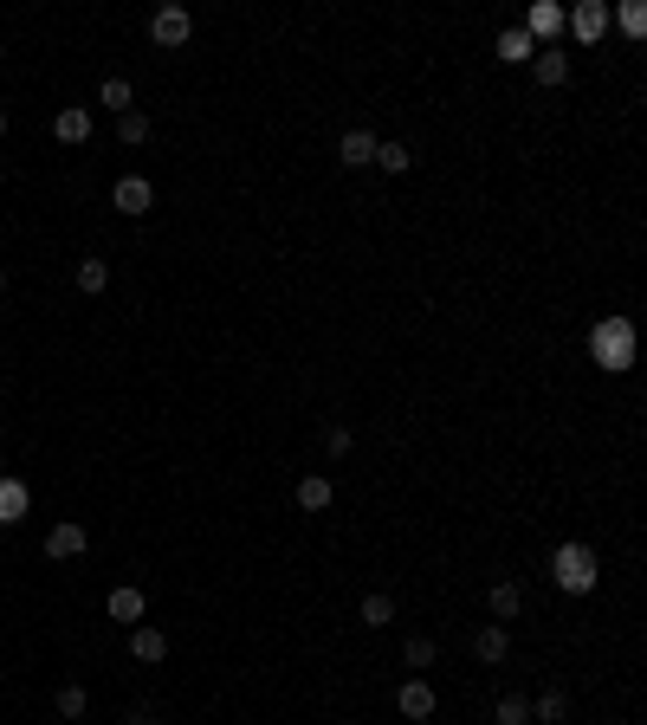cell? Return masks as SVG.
<instances>
[{
	"instance_id": "cell-1",
	"label": "cell",
	"mask_w": 647,
	"mask_h": 725,
	"mask_svg": "<svg viewBox=\"0 0 647 725\" xmlns=\"http://www.w3.org/2000/svg\"><path fill=\"white\" fill-rule=\"evenodd\" d=\"M589 357L609 369V376L635 369V324H628V318H602L596 331H589Z\"/></svg>"
},
{
	"instance_id": "cell-2",
	"label": "cell",
	"mask_w": 647,
	"mask_h": 725,
	"mask_svg": "<svg viewBox=\"0 0 647 725\" xmlns=\"http://www.w3.org/2000/svg\"><path fill=\"white\" fill-rule=\"evenodd\" d=\"M550 577H557V590L589 596V590H596V577H602V564H596L589 544H557V551H550Z\"/></svg>"
},
{
	"instance_id": "cell-3",
	"label": "cell",
	"mask_w": 647,
	"mask_h": 725,
	"mask_svg": "<svg viewBox=\"0 0 647 725\" xmlns=\"http://www.w3.org/2000/svg\"><path fill=\"white\" fill-rule=\"evenodd\" d=\"M563 26H570L583 46H596V39L609 33V0H583V7H570V13H563Z\"/></svg>"
},
{
	"instance_id": "cell-4",
	"label": "cell",
	"mask_w": 647,
	"mask_h": 725,
	"mask_svg": "<svg viewBox=\"0 0 647 725\" xmlns=\"http://www.w3.org/2000/svg\"><path fill=\"white\" fill-rule=\"evenodd\" d=\"M188 33H195L188 7H156V20H149V39H156V46H188Z\"/></svg>"
},
{
	"instance_id": "cell-5",
	"label": "cell",
	"mask_w": 647,
	"mask_h": 725,
	"mask_svg": "<svg viewBox=\"0 0 647 725\" xmlns=\"http://www.w3.org/2000/svg\"><path fill=\"white\" fill-rule=\"evenodd\" d=\"M110 201H117V214H149L156 208V188H149L143 175H123V182L110 188Z\"/></svg>"
},
{
	"instance_id": "cell-6",
	"label": "cell",
	"mask_w": 647,
	"mask_h": 725,
	"mask_svg": "<svg viewBox=\"0 0 647 725\" xmlns=\"http://www.w3.org/2000/svg\"><path fill=\"white\" fill-rule=\"evenodd\" d=\"M85 544H91V531H85V525H72V518L46 531V557H52V564H65V557H78Z\"/></svg>"
},
{
	"instance_id": "cell-7",
	"label": "cell",
	"mask_w": 647,
	"mask_h": 725,
	"mask_svg": "<svg viewBox=\"0 0 647 725\" xmlns=\"http://www.w3.org/2000/svg\"><path fill=\"white\" fill-rule=\"evenodd\" d=\"M505 648H512V628H505V622H486V628L473 635V654H479L486 667H499V661H505Z\"/></svg>"
},
{
	"instance_id": "cell-8",
	"label": "cell",
	"mask_w": 647,
	"mask_h": 725,
	"mask_svg": "<svg viewBox=\"0 0 647 725\" xmlns=\"http://www.w3.org/2000/svg\"><path fill=\"white\" fill-rule=\"evenodd\" d=\"M130 654H136L143 667H156L162 654H169V635H162V628H149V622H136V628H130Z\"/></svg>"
},
{
	"instance_id": "cell-9",
	"label": "cell",
	"mask_w": 647,
	"mask_h": 725,
	"mask_svg": "<svg viewBox=\"0 0 647 725\" xmlns=\"http://www.w3.org/2000/svg\"><path fill=\"white\" fill-rule=\"evenodd\" d=\"M395 706H402V713L408 719H434V687H428V680H402V693H395Z\"/></svg>"
},
{
	"instance_id": "cell-10",
	"label": "cell",
	"mask_w": 647,
	"mask_h": 725,
	"mask_svg": "<svg viewBox=\"0 0 647 725\" xmlns=\"http://www.w3.org/2000/svg\"><path fill=\"white\" fill-rule=\"evenodd\" d=\"M531 72H538V85H563V78H570V52L538 46V52H531Z\"/></svg>"
},
{
	"instance_id": "cell-11",
	"label": "cell",
	"mask_w": 647,
	"mask_h": 725,
	"mask_svg": "<svg viewBox=\"0 0 647 725\" xmlns=\"http://www.w3.org/2000/svg\"><path fill=\"white\" fill-rule=\"evenodd\" d=\"M52 136H59V143H85L91 136V111L85 104H65V111L52 117Z\"/></svg>"
},
{
	"instance_id": "cell-12",
	"label": "cell",
	"mask_w": 647,
	"mask_h": 725,
	"mask_svg": "<svg viewBox=\"0 0 647 725\" xmlns=\"http://www.w3.org/2000/svg\"><path fill=\"white\" fill-rule=\"evenodd\" d=\"M525 33L531 39H557L563 33V7H557V0H538V7L525 13Z\"/></svg>"
},
{
	"instance_id": "cell-13",
	"label": "cell",
	"mask_w": 647,
	"mask_h": 725,
	"mask_svg": "<svg viewBox=\"0 0 647 725\" xmlns=\"http://www.w3.org/2000/svg\"><path fill=\"white\" fill-rule=\"evenodd\" d=\"M531 52H538V39H531L525 26H505V33H499V59H505V65H525Z\"/></svg>"
},
{
	"instance_id": "cell-14",
	"label": "cell",
	"mask_w": 647,
	"mask_h": 725,
	"mask_svg": "<svg viewBox=\"0 0 647 725\" xmlns=\"http://www.w3.org/2000/svg\"><path fill=\"white\" fill-rule=\"evenodd\" d=\"M20 518H26V486L0 473V525H20Z\"/></svg>"
},
{
	"instance_id": "cell-15",
	"label": "cell",
	"mask_w": 647,
	"mask_h": 725,
	"mask_svg": "<svg viewBox=\"0 0 647 725\" xmlns=\"http://www.w3.org/2000/svg\"><path fill=\"white\" fill-rule=\"evenodd\" d=\"M298 505H305V512H324L330 505V480L324 473H305V480H298Z\"/></svg>"
},
{
	"instance_id": "cell-16",
	"label": "cell",
	"mask_w": 647,
	"mask_h": 725,
	"mask_svg": "<svg viewBox=\"0 0 647 725\" xmlns=\"http://www.w3.org/2000/svg\"><path fill=\"white\" fill-rule=\"evenodd\" d=\"M343 162H350V169L376 162V136H369V130H350V136H343Z\"/></svg>"
},
{
	"instance_id": "cell-17",
	"label": "cell",
	"mask_w": 647,
	"mask_h": 725,
	"mask_svg": "<svg viewBox=\"0 0 647 725\" xmlns=\"http://www.w3.org/2000/svg\"><path fill=\"white\" fill-rule=\"evenodd\" d=\"M110 615H117V622H143V590H110Z\"/></svg>"
},
{
	"instance_id": "cell-18",
	"label": "cell",
	"mask_w": 647,
	"mask_h": 725,
	"mask_svg": "<svg viewBox=\"0 0 647 725\" xmlns=\"http://www.w3.org/2000/svg\"><path fill=\"white\" fill-rule=\"evenodd\" d=\"M518 609H525V596H518V583H492V615H499V622H512Z\"/></svg>"
},
{
	"instance_id": "cell-19",
	"label": "cell",
	"mask_w": 647,
	"mask_h": 725,
	"mask_svg": "<svg viewBox=\"0 0 647 725\" xmlns=\"http://www.w3.org/2000/svg\"><path fill=\"white\" fill-rule=\"evenodd\" d=\"M395 622V596H363V628H389Z\"/></svg>"
},
{
	"instance_id": "cell-20",
	"label": "cell",
	"mask_w": 647,
	"mask_h": 725,
	"mask_svg": "<svg viewBox=\"0 0 647 725\" xmlns=\"http://www.w3.org/2000/svg\"><path fill=\"white\" fill-rule=\"evenodd\" d=\"M104 285H110L104 259H78V292H104Z\"/></svg>"
},
{
	"instance_id": "cell-21",
	"label": "cell",
	"mask_w": 647,
	"mask_h": 725,
	"mask_svg": "<svg viewBox=\"0 0 647 725\" xmlns=\"http://www.w3.org/2000/svg\"><path fill=\"white\" fill-rule=\"evenodd\" d=\"M402 661L415 667V674H421V667H434V641H428V635H408V641H402Z\"/></svg>"
},
{
	"instance_id": "cell-22",
	"label": "cell",
	"mask_w": 647,
	"mask_h": 725,
	"mask_svg": "<svg viewBox=\"0 0 647 725\" xmlns=\"http://www.w3.org/2000/svg\"><path fill=\"white\" fill-rule=\"evenodd\" d=\"M615 20H622V33H628V39H641V33H647V7H641V0H622V7H615Z\"/></svg>"
},
{
	"instance_id": "cell-23",
	"label": "cell",
	"mask_w": 647,
	"mask_h": 725,
	"mask_svg": "<svg viewBox=\"0 0 647 725\" xmlns=\"http://www.w3.org/2000/svg\"><path fill=\"white\" fill-rule=\"evenodd\" d=\"M52 706H59V719H85V687H59Z\"/></svg>"
},
{
	"instance_id": "cell-24",
	"label": "cell",
	"mask_w": 647,
	"mask_h": 725,
	"mask_svg": "<svg viewBox=\"0 0 647 725\" xmlns=\"http://www.w3.org/2000/svg\"><path fill=\"white\" fill-rule=\"evenodd\" d=\"M408 162H415V156H408V149H402V143H376V169H389V175H402V169H408Z\"/></svg>"
},
{
	"instance_id": "cell-25",
	"label": "cell",
	"mask_w": 647,
	"mask_h": 725,
	"mask_svg": "<svg viewBox=\"0 0 647 725\" xmlns=\"http://www.w3.org/2000/svg\"><path fill=\"white\" fill-rule=\"evenodd\" d=\"M117 136H123V143H149V117L143 111H123L117 117Z\"/></svg>"
},
{
	"instance_id": "cell-26",
	"label": "cell",
	"mask_w": 647,
	"mask_h": 725,
	"mask_svg": "<svg viewBox=\"0 0 647 725\" xmlns=\"http://www.w3.org/2000/svg\"><path fill=\"white\" fill-rule=\"evenodd\" d=\"M98 98H104L117 117H123V111H136V104H130V85H123V78H104V91H98Z\"/></svg>"
},
{
	"instance_id": "cell-27",
	"label": "cell",
	"mask_w": 647,
	"mask_h": 725,
	"mask_svg": "<svg viewBox=\"0 0 647 725\" xmlns=\"http://www.w3.org/2000/svg\"><path fill=\"white\" fill-rule=\"evenodd\" d=\"M525 719H531V706L518 700V693H505L499 700V725H525Z\"/></svg>"
},
{
	"instance_id": "cell-28",
	"label": "cell",
	"mask_w": 647,
	"mask_h": 725,
	"mask_svg": "<svg viewBox=\"0 0 647 725\" xmlns=\"http://www.w3.org/2000/svg\"><path fill=\"white\" fill-rule=\"evenodd\" d=\"M531 713H538L544 725H557L563 719V693H538V706H531Z\"/></svg>"
},
{
	"instance_id": "cell-29",
	"label": "cell",
	"mask_w": 647,
	"mask_h": 725,
	"mask_svg": "<svg viewBox=\"0 0 647 725\" xmlns=\"http://www.w3.org/2000/svg\"><path fill=\"white\" fill-rule=\"evenodd\" d=\"M0 136H7V111H0Z\"/></svg>"
},
{
	"instance_id": "cell-30",
	"label": "cell",
	"mask_w": 647,
	"mask_h": 725,
	"mask_svg": "<svg viewBox=\"0 0 647 725\" xmlns=\"http://www.w3.org/2000/svg\"><path fill=\"white\" fill-rule=\"evenodd\" d=\"M0 292H7V272H0Z\"/></svg>"
},
{
	"instance_id": "cell-31",
	"label": "cell",
	"mask_w": 647,
	"mask_h": 725,
	"mask_svg": "<svg viewBox=\"0 0 647 725\" xmlns=\"http://www.w3.org/2000/svg\"><path fill=\"white\" fill-rule=\"evenodd\" d=\"M0 473H7V460H0Z\"/></svg>"
}]
</instances>
